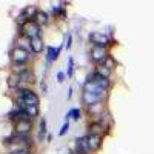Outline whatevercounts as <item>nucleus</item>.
<instances>
[{
	"instance_id": "obj_1",
	"label": "nucleus",
	"mask_w": 154,
	"mask_h": 154,
	"mask_svg": "<svg viewBox=\"0 0 154 154\" xmlns=\"http://www.w3.org/2000/svg\"><path fill=\"white\" fill-rule=\"evenodd\" d=\"M109 86L108 77H103L97 72H94L83 85V91H82V100L86 106H93L97 103H102L106 89Z\"/></svg>"
},
{
	"instance_id": "obj_2",
	"label": "nucleus",
	"mask_w": 154,
	"mask_h": 154,
	"mask_svg": "<svg viewBox=\"0 0 154 154\" xmlns=\"http://www.w3.org/2000/svg\"><path fill=\"white\" fill-rule=\"evenodd\" d=\"M20 100H19V106H38V103H40V100H38V97L29 91V89H20Z\"/></svg>"
},
{
	"instance_id": "obj_3",
	"label": "nucleus",
	"mask_w": 154,
	"mask_h": 154,
	"mask_svg": "<svg viewBox=\"0 0 154 154\" xmlns=\"http://www.w3.org/2000/svg\"><path fill=\"white\" fill-rule=\"evenodd\" d=\"M11 59H12L14 66H17V65L23 66L25 63H28V60H29V53L23 48H16V49H12V53H11Z\"/></svg>"
},
{
	"instance_id": "obj_4",
	"label": "nucleus",
	"mask_w": 154,
	"mask_h": 154,
	"mask_svg": "<svg viewBox=\"0 0 154 154\" xmlns=\"http://www.w3.org/2000/svg\"><path fill=\"white\" fill-rule=\"evenodd\" d=\"M22 31L29 40H32V38H35V37H40V26H38L34 20L25 22L23 26H22Z\"/></svg>"
},
{
	"instance_id": "obj_5",
	"label": "nucleus",
	"mask_w": 154,
	"mask_h": 154,
	"mask_svg": "<svg viewBox=\"0 0 154 154\" xmlns=\"http://www.w3.org/2000/svg\"><path fill=\"white\" fill-rule=\"evenodd\" d=\"M89 40L94 43V46H103L106 48L108 45H111V38L103 34V32H91L89 34Z\"/></svg>"
},
{
	"instance_id": "obj_6",
	"label": "nucleus",
	"mask_w": 154,
	"mask_h": 154,
	"mask_svg": "<svg viewBox=\"0 0 154 154\" xmlns=\"http://www.w3.org/2000/svg\"><path fill=\"white\" fill-rule=\"evenodd\" d=\"M108 51L106 48L103 46H93L91 48V59L96 62V63H103L108 60Z\"/></svg>"
},
{
	"instance_id": "obj_7",
	"label": "nucleus",
	"mask_w": 154,
	"mask_h": 154,
	"mask_svg": "<svg viewBox=\"0 0 154 154\" xmlns=\"http://www.w3.org/2000/svg\"><path fill=\"white\" fill-rule=\"evenodd\" d=\"M32 128V119H22L16 122V131L17 134H29Z\"/></svg>"
},
{
	"instance_id": "obj_8",
	"label": "nucleus",
	"mask_w": 154,
	"mask_h": 154,
	"mask_svg": "<svg viewBox=\"0 0 154 154\" xmlns=\"http://www.w3.org/2000/svg\"><path fill=\"white\" fill-rule=\"evenodd\" d=\"M88 137V145H89V149H91V152L97 151L100 146H102V134H86Z\"/></svg>"
},
{
	"instance_id": "obj_9",
	"label": "nucleus",
	"mask_w": 154,
	"mask_h": 154,
	"mask_svg": "<svg viewBox=\"0 0 154 154\" xmlns=\"http://www.w3.org/2000/svg\"><path fill=\"white\" fill-rule=\"evenodd\" d=\"M91 149H89L88 145V137L83 136L80 139H77V154H89Z\"/></svg>"
},
{
	"instance_id": "obj_10",
	"label": "nucleus",
	"mask_w": 154,
	"mask_h": 154,
	"mask_svg": "<svg viewBox=\"0 0 154 154\" xmlns=\"http://www.w3.org/2000/svg\"><path fill=\"white\" fill-rule=\"evenodd\" d=\"M31 49H32V53H35V54H38V53L43 51V42H42L40 37H35V38L31 40Z\"/></svg>"
},
{
	"instance_id": "obj_11",
	"label": "nucleus",
	"mask_w": 154,
	"mask_h": 154,
	"mask_svg": "<svg viewBox=\"0 0 154 154\" xmlns=\"http://www.w3.org/2000/svg\"><path fill=\"white\" fill-rule=\"evenodd\" d=\"M34 22L40 26V25H46L48 23V14L46 12H42V11H38V12H35V16H34Z\"/></svg>"
},
{
	"instance_id": "obj_12",
	"label": "nucleus",
	"mask_w": 154,
	"mask_h": 154,
	"mask_svg": "<svg viewBox=\"0 0 154 154\" xmlns=\"http://www.w3.org/2000/svg\"><path fill=\"white\" fill-rule=\"evenodd\" d=\"M60 51H62V46H60V48H57V49H54L53 46H49V48H48V56H46V60H48V62L56 60V59L59 57V54H60Z\"/></svg>"
},
{
	"instance_id": "obj_13",
	"label": "nucleus",
	"mask_w": 154,
	"mask_h": 154,
	"mask_svg": "<svg viewBox=\"0 0 154 154\" xmlns=\"http://www.w3.org/2000/svg\"><path fill=\"white\" fill-rule=\"evenodd\" d=\"M20 82H22V80H20V75H19V74H11V75L8 77V86H9V88H17Z\"/></svg>"
},
{
	"instance_id": "obj_14",
	"label": "nucleus",
	"mask_w": 154,
	"mask_h": 154,
	"mask_svg": "<svg viewBox=\"0 0 154 154\" xmlns=\"http://www.w3.org/2000/svg\"><path fill=\"white\" fill-rule=\"evenodd\" d=\"M45 136H46V122H45V119H43V120L40 122V133H38V140H43Z\"/></svg>"
},
{
	"instance_id": "obj_15",
	"label": "nucleus",
	"mask_w": 154,
	"mask_h": 154,
	"mask_svg": "<svg viewBox=\"0 0 154 154\" xmlns=\"http://www.w3.org/2000/svg\"><path fill=\"white\" fill-rule=\"evenodd\" d=\"M72 72H74V59H72V57H69V59H68V72H66V75H68V77H71V75H72Z\"/></svg>"
},
{
	"instance_id": "obj_16",
	"label": "nucleus",
	"mask_w": 154,
	"mask_h": 154,
	"mask_svg": "<svg viewBox=\"0 0 154 154\" xmlns=\"http://www.w3.org/2000/svg\"><path fill=\"white\" fill-rule=\"evenodd\" d=\"M69 112H71V116H72L74 120H79V119H80V109L75 108V109H72V111H69Z\"/></svg>"
},
{
	"instance_id": "obj_17",
	"label": "nucleus",
	"mask_w": 154,
	"mask_h": 154,
	"mask_svg": "<svg viewBox=\"0 0 154 154\" xmlns=\"http://www.w3.org/2000/svg\"><path fill=\"white\" fill-rule=\"evenodd\" d=\"M68 130H69V123H65V125L62 126V130H60V133H59V134H60V136H65Z\"/></svg>"
},
{
	"instance_id": "obj_18",
	"label": "nucleus",
	"mask_w": 154,
	"mask_h": 154,
	"mask_svg": "<svg viewBox=\"0 0 154 154\" xmlns=\"http://www.w3.org/2000/svg\"><path fill=\"white\" fill-rule=\"evenodd\" d=\"M9 154H31L28 149H19V151H14V152H9Z\"/></svg>"
},
{
	"instance_id": "obj_19",
	"label": "nucleus",
	"mask_w": 154,
	"mask_h": 154,
	"mask_svg": "<svg viewBox=\"0 0 154 154\" xmlns=\"http://www.w3.org/2000/svg\"><path fill=\"white\" fill-rule=\"evenodd\" d=\"M65 77H66V75H65V74H63V72H59V74H57V80H59V82L62 83L63 80H65Z\"/></svg>"
},
{
	"instance_id": "obj_20",
	"label": "nucleus",
	"mask_w": 154,
	"mask_h": 154,
	"mask_svg": "<svg viewBox=\"0 0 154 154\" xmlns=\"http://www.w3.org/2000/svg\"><path fill=\"white\" fill-rule=\"evenodd\" d=\"M71 40H72L71 35H68V40H66V46H68V48H71Z\"/></svg>"
}]
</instances>
